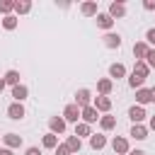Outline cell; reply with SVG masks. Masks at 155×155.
<instances>
[{"label":"cell","instance_id":"obj_1","mask_svg":"<svg viewBox=\"0 0 155 155\" xmlns=\"http://www.w3.org/2000/svg\"><path fill=\"white\" fill-rule=\"evenodd\" d=\"M80 121H82V124H90V126H92L94 121H99V111H97V109H94V107L90 104V107L80 109Z\"/></svg>","mask_w":155,"mask_h":155},{"label":"cell","instance_id":"obj_2","mask_svg":"<svg viewBox=\"0 0 155 155\" xmlns=\"http://www.w3.org/2000/svg\"><path fill=\"white\" fill-rule=\"evenodd\" d=\"M75 104H78L80 109H85V107H90V104H92V92H90L87 87H82V90H78V92H75Z\"/></svg>","mask_w":155,"mask_h":155},{"label":"cell","instance_id":"obj_3","mask_svg":"<svg viewBox=\"0 0 155 155\" xmlns=\"http://www.w3.org/2000/svg\"><path fill=\"white\" fill-rule=\"evenodd\" d=\"M63 119H65V124L68 121H73V124H78L80 121V107L73 102V104H68L65 109H63Z\"/></svg>","mask_w":155,"mask_h":155},{"label":"cell","instance_id":"obj_4","mask_svg":"<svg viewBox=\"0 0 155 155\" xmlns=\"http://www.w3.org/2000/svg\"><path fill=\"white\" fill-rule=\"evenodd\" d=\"M48 128H51V133H56V136L65 133V119H63V116H51V119H48Z\"/></svg>","mask_w":155,"mask_h":155},{"label":"cell","instance_id":"obj_5","mask_svg":"<svg viewBox=\"0 0 155 155\" xmlns=\"http://www.w3.org/2000/svg\"><path fill=\"white\" fill-rule=\"evenodd\" d=\"M111 148H114L116 155H128V150H131V148H128V140H126L124 136H116V138L111 140Z\"/></svg>","mask_w":155,"mask_h":155},{"label":"cell","instance_id":"obj_6","mask_svg":"<svg viewBox=\"0 0 155 155\" xmlns=\"http://www.w3.org/2000/svg\"><path fill=\"white\" fill-rule=\"evenodd\" d=\"M24 104H19V102H12L10 107H7V116L10 119H15V121H19V119H24Z\"/></svg>","mask_w":155,"mask_h":155},{"label":"cell","instance_id":"obj_7","mask_svg":"<svg viewBox=\"0 0 155 155\" xmlns=\"http://www.w3.org/2000/svg\"><path fill=\"white\" fill-rule=\"evenodd\" d=\"M145 116H148V114H145V109H143V107H138V104H133V107L128 109V119H131L133 124H143V121H145Z\"/></svg>","mask_w":155,"mask_h":155},{"label":"cell","instance_id":"obj_8","mask_svg":"<svg viewBox=\"0 0 155 155\" xmlns=\"http://www.w3.org/2000/svg\"><path fill=\"white\" fill-rule=\"evenodd\" d=\"M111 90H114V80H111V78H102V80H97V92H99L102 97H109Z\"/></svg>","mask_w":155,"mask_h":155},{"label":"cell","instance_id":"obj_9","mask_svg":"<svg viewBox=\"0 0 155 155\" xmlns=\"http://www.w3.org/2000/svg\"><path fill=\"white\" fill-rule=\"evenodd\" d=\"M92 107H94L97 111H104V114H107V111L111 109V99H109V97H102V94H97V97L92 99Z\"/></svg>","mask_w":155,"mask_h":155},{"label":"cell","instance_id":"obj_10","mask_svg":"<svg viewBox=\"0 0 155 155\" xmlns=\"http://www.w3.org/2000/svg\"><path fill=\"white\" fill-rule=\"evenodd\" d=\"M97 27H99V29H104V31H111L114 19H111L107 12H97Z\"/></svg>","mask_w":155,"mask_h":155},{"label":"cell","instance_id":"obj_11","mask_svg":"<svg viewBox=\"0 0 155 155\" xmlns=\"http://www.w3.org/2000/svg\"><path fill=\"white\" fill-rule=\"evenodd\" d=\"M107 15H109L111 19H119V17H124V15H126V5H124V2H111Z\"/></svg>","mask_w":155,"mask_h":155},{"label":"cell","instance_id":"obj_12","mask_svg":"<svg viewBox=\"0 0 155 155\" xmlns=\"http://www.w3.org/2000/svg\"><path fill=\"white\" fill-rule=\"evenodd\" d=\"M102 39H104V46H107V48H119V46H121V36L114 34V31H107Z\"/></svg>","mask_w":155,"mask_h":155},{"label":"cell","instance_id":"obj_13","mask_svg":"<svg viewBox=\"0 0 155 155\" xmlns=\"http://www.w3.org/2000/svg\"><path fill=\"white\" fill-rule=\"evenodd\" d=\"M128 136H133L136 140H145V138H148V126H143V124H133Z\"/></svg>","mask_w":155,"mask_h":155},{"label":"cell","instance_id":"obj_14","mask_svg":"<svg viewBox=\"0 0 155 155\" xmlns=\"http://www.w3.org/2000/svg\"><path fill=\"white\" fill-rule=\"evenodd\" d=\"M2 140H5V148H10V150L22 145V136H19V133H5Z\"/></svg>","mask_w":155,"mask_h":155},{"label":"cell","instance_id":"obj_15","mask_svg":"<svg viewBox=\"0 0 155 155\" xmlns=\"http://www.w3.org/2000/svg\"><path fill=\"white\" fill-rule=\"evenodd\" d=\"M148 44L145 41H136L133 44V56H136V61H145V53H148Z\"/></svg>","mask_w":155,"mask_h":155},{"label":"cell","instance_id":"obj_16","mask_svg":"<svg viewBox=\"0 0 155 155\" xmlns=\"http://www.w3.org/2000/svg\"><path fill=\"white\" fill-rule=\"evenodd\" d=\"M80 12H82L85 17H97V2H94V0L82 2V5H80Z\"/></svg>","mask_w":155,"mask_h":155},{"label":"cell","instance_id":"obj_17","mask_svg":"<svg viewBox=\"0 0 155 155\" xmlns=\"http://www.w3.org/2000/svg\"><path fill=\"white\" fill-rule=\"evenodd\" d=\"M27 94H29V90H27V85H15L12 87V97H15V102H24L27 99Z\"/></svg>","mask_w":155,"mask_h":155},{"label":"cell","instance_id":"obj_18","mask_svg":"<svg viewBox=\"0 0 155 155\" xmlns=\"http://www.w3.org/2000/svg\"><path fill=\"white\" fill-rule=\"evenodd\" d=\"M136 102H138V107H145L148 102H153V99H150V90H148V87L136 90Z\"/></svg>","mask_w":155,"mask_h":155},{"label":"cell","instance_id":"obj_19","mask_svg":"<svg viewBox=\"0 0 155 155\" xmlns=\"http://www.w3.org/2000/svg\"><path fill=\"white\" fill-rule=\"evenodd\" d=\"M41 145H44V148H48V150H56V148H58V136L48 131V133L41 138Z\"/></svg>","mask_w":155,"mask_h":155},{"label":"cell","instance_id":"obj_20","mask_svg":"<svg viewBox=\"0 0 155 155\" xmlns=\"http://www.w3.org/2000/svg\"><path fill=\"white\" fill-rule=\"evenodd\" d=\"M99 126H102V131H111V128L116 126V116H111V114L99 116Z\"/></svg>","mask_w":155,"mask_h":155},{"label":"cell","instance_id":"obj_21","mask_svg":"<svg viewBox=\"0 0 155 155\" xmlns=\"http://www.w3.org/2000/svg\"><path fill=\"white\" fill-rule=\"evenodd\" d=\"M90 145H92V150H102V148L107 145V138H104L102 133H92V136H90Z\"/></svg>","mask_w":155,"mask_h":155},{"label":"cell","instance_id":"obj_22","mask_svg":"<svg viewBox=\"0 0 155 155\" xmlns=\"http://www.w3.org/2000/svg\"><path fill=\"white\" fill-rule=\"evenodd\" d=\"M126 75V68H124V63H111L109 65V78H124Z\"/></svg>","mask_w":155,"mask_h":155},{"label":"cell","instance_id":"obj_23","mask_svg":"<svg viewBox=\"0 0 155 155\" xmlns=\"http://www.w3.org/2000/svg\"><path fill=\"white\" fill-rule=\"evenodd\" d=\"M65 145H68V150H70V153H80L82 140H80L78 136H68V138H65Z\"/></svg>","mask_w":155,"mask_h":155},{"label":"cell","instance_id":"obj_24","mask_svg":"<svg viewBox=\"0 0 155 155\" xmlns=\"http://www.w3.org/2000/svg\"><path fill=\"white\" fill-rule=\"evenodd\" d=\"M75 136H78V138L92 136V128H90V124H82V121H78V124H75Z\"/></svg>","mask_w":155,"mask_h":155},{"label":"cell","instance_id":"obj_25","mask_svg":"<svg viewBox=\"0 0 155 155\" xmlns=\"http://www.w3.org/2000/svg\"><path fill=\"white\" fill-rule=\"evenodd\" d=\"M31 10V2L29 0H15V12L17 15H27Z\"/></svg>","mask_w":155,"mask_h":155},{"label":"cell","instance_id":"obj_26","mask_svg":"<svg viewBox=\"0 0 155 155\" xmlns=\"http://www.w3.org/2000/svg\"><path fill=\"white\" fill-rule=\"evenodd\" d=\"M2 80H5V85H10V87H15V85H19V73H17V70H7Z\"/></svg>","mask_w":155,"mask_h":155},{"label":"cell","instance_id":"obj_27","mask_svg":"<svg viewBox=\"0 0 155 155\" xmlns=\"http://www.w3.org/2000/svg\"><path fill=\"white\" fill-rule=\"evenodd\" d=\"M143 82H145V78H143V75H138V73H131V78H128V85H131L133 90H140V87H143Z\"/></svg>","mask_w":155,"mask_h":155},{"label":"cell","instance_id":"obj_28","mask_svg":"<svg viewBox=\"0 0 155 155\" xmlns=\"http://www.w3.org/2000/svg\"><path fill=\"white\" fill-rule=\"evenodd\" d=\"M133 73H138V75L148 78V75H150V68L145 65V61H136V65H133Z\"/></svg>","mask_w":155,"mask_h":155},{"label":"cell","instance_id":"obj_29","mask_svg":"<svg viewBox=\"0 0 155 155\" xmlns=\"http://www.w3.org/2000/svg\"><path fill=\"white\" fill-rule=\"evenodd\" d=\"M2 27H5L7 31H12V29L17 27V17H15V15H7V17H2Z\"/></svg>","mask_w":155,"mask_h":155},{"label":"cell","instance_id":"obj_30","mask_svg":"<svg viewBox=\"0 0 155 155\" xmlns=\"http://www.w3.org/2000/svg\"><path fill=\"white\" fill-rule=\"evenodd\" d=\"M12 10H15V0H0V12H2L5 17H7Z\"/></svg>","mask_w":155,"mask_h":155},{"label":"cell","instance_id":"obj_31","mask_svg":"<svg viewBox=\"0 0 155 155\" xmlns=\"http://www.w3.org/2000/svg\"><path fill=\"white\" fill-rule=\"evenodd\" d=\"M145 65H148V68H155V48H148V53H145Z\"/></svg>","mask_w":155,"mask_h":155},{"label":"cell","instance_id":"obj_32","mask_svg":"<svg viewBox=\"0 0 155 155\" xmlns=\"http://www.w3.org/2000/svg\"><path fill=\"white\" fill-rule=\"evenodd\" d=\"M145 44L148 46H155V29H148L145 31Z\"/></svg>","mask_w":155,"mask_h":155},{"label":"cell","instance_id":"obj_33","mask_svg":"<svg viewBox=\"0 0 155 155\" xmlns=\"http://www.w3.org/2000/svg\"><path fill=\"white\" fill-rule=\"evenodd\" d=\"M56 155H73V153L68 150V145H65V143H58V148H56Z\"/></svg>","mask_w":155,"mask_h":155},{"label":"cell","instance_id":"obj_34","mask_svg":"<svg viewBox=\"0 0 155 155\" xmlns=\"http://www.w3.org/2000/svg\"><path fill=\"white\" fill-rule=\"evenodd\" d=\"M143 7L148 12H155V0H143Z\"/></svg>","mask_w":155,"mask_h":155},{"label":"cell","instance_id":"obj_35","mask_svg":"<svg viewBox=\"0 0 155 155\" xmlns=\"http://www.w3.org/2000/svg\"><path fill=\"white\" fill-rule=\"evenodd\" d=\"M24 155H41V150H39V148H27Z\"/></svg>","mask_w":155,"mask_h":155},{"label":"cell","instance_id":"obj_36","mask_svg":"<svg viewBox=\"0 0 155 155\" xmlns=\"http://www.w3.org/2000/svg\"><path fill=\"white\" fill-rule=\"evenodd\" d=\"M148 128H150V131H155V116H150V124H148Z\"/></svg>","mask_w":155,"mask_h":155},{"label":"cell","instance_id":"obj_37","mask_svg":"<svg viewBox=\"0 0 155 155\" xmlns=\"http://www.w3.org/2000/svg\"><path fill=\"white\" fill-rule=\"evenodd\" d=\"M0 155H12V150L10 148H0Z\"/></svg>","mask_w":155,"mask_h":155},{"label":"cell","instance_id":"obj_38","mask_svg":"<svg viewBox=\"0 0 155 155\" xmlns=\"http://www.w3.org/2000/svg\"><path fill=\"white\" fill-rule=\"evenodd\" d=\"M128 155H145L143 150H128Z\"/></svg>","mask_w":155,"mask_h":155},{"label":"cell","instance_id":"obj_39","mask_svg":"<svg viewBox=\"0 0 155 155\" xmlns=\"http://www.w3.org/2000/svg\"><path fill=\"white\" fill-rule=\"evenodd\" d=\"M150 99L155 102V87H150Z\"/></svg>","mask_w":155,"mask_h":155},{"label":"cell","instance_id":"obj_40","mask_svg":"<svg viewBox=\"0 0 155 155\" xmlns=\"http://www.w3.org/2000/svg\"><path fill=\"white\" fill-rule=\"evenodd\" d=\"M2 90H5V80L0 78V92H2Z\"/></svg>","mask_w":155,"mask_h":155},{"label":"cell","instance_id":"obj_41","mask_svg":"<svg viewBox=\"0 0 155 155\" xmlns=\"http://www.w3.org/2000/svg\"><path fill=\"white\" fill-rule=\"evenodd\" d=\"M0 138H2V136H0Z\"/></svg>","mask_w":155,"mask_h":155}]
</instances>
